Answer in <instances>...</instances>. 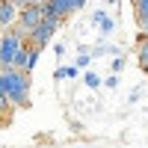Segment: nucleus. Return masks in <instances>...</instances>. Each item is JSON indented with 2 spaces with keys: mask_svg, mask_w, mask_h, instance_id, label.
Returning a JSON list of instances; mask_svg holds the SVG:
<instances>
[{
  "mask_svg": "<svg viewBox=\"0 0 148 148\" xmlns=\"http://www.w3.org/2000/svg\"><path fill=\"white\" fill-rule=\"evenodd\" d=\"M24 45H27V39L18 36L12 27L0 36V68H12V59H15V53L21 51Z\"/></svg>",
  "mask_w": 148,
  "mask_h": 148,
  "instance_id": "nucleus-3",
  "label": "nucleus"
},
{
  "mask_svg": "<svg viewBox=\"0 0 148 148\" xmlns=\"http://www.w3.org/2000/svg\"><path fill=\"white\" fill-rule=\"evenodd\" d=\"M145 74H148V68H145Z\"/></svg>",
  "mask_w": 148,
  "mask_h": 148,
  "instance_id": "nucleus-15",
  "label": "nucleus"
},
{
  "mask_svg": "<svg viewBox=\"0 0 148 148\" xmlns=\"http://www.w3.org/2000/svg\"><path fill=\"white\" fill-rule=\"evenodd\" d=\"M110 3H119V0H110Z\"/></svg>",
  "mask_w": 148,
  "mask_h": 148,
  "instance_id": "nucleus-14",
  "label": "nucleus"
},
{
  "mask_svg": "<svg viewBox=\"0 0 148 148\" xmlns=\"http://www.w3.org/2000/svg\"><path fill=\"white\" fill-rule=\"evenodd\" d=\"M133 9H136V18H148V0H133Z\"/></svg>",
  "mask_w": 148,
  "mask_h": 148,
  "instance_id": "nucleus-7",
  "label": "nucleus"
},
{
  "mask_svg": "<svg viewBox=\"0 0 148 148\" xmlns=\"http://www.w3.org/2000/svg\"><path fill=\"white\" fill-rule=\"evenodd\" d=\"M6 110H12L9 101H3V98H0V121H3V113H6Z\"/></svg>",
  "mask_w": 148,
  "mask_h": 148,
  "instance_id": "nucleus-13",
  "label": "nucleus"
},
{
  "mask_svg": "<svg viewBox=\"0 0 148 148\" xmlns=\"http://www.w3.org/2000/svg\"><path fill=\"white\" fill-rule=\"evenodd\" d=\"M0 71H3L9 107H30V74L21 68H0Z\"/></svg>",
  "mask_w": 148,
  "mask_h": 148,
  "instance_id": "nucleus-1",
  "label": "nucleus"
},
{
  "mask_svg": "<svg viewBox=\"0 0 148 148\" xmlns=\"http://www.w3.org/2000/svg\"><path fill=\"white\" fill-rule=\"evenodd\" d=\"M12 3H15V6L21 9V6H39L42 0H12Z\"/></svg>",
  "mask_w": 148,
  "mask_h": 148,
  "instance_id": "nucleus-12",
  "label": "nucleus"
},
{
  "mask_svg": "<svg viewBox=\"0 0 148 148\" xmlns=\"http://www.w3.org/2000/svg\"><path fill=\"white\" fill-rule=\"evenodd\" d=\"M18 18V6L12 0H0V30H9Z\"/></svg>",
  "mask_w": 148,
  "mask_h": 148,
  "instance_id": "nucleus-4",
  "label": "nucleus"
},
{
  "mask_svg": "<svg viewBox=\"0 0 148 148\" xmlns=\"http://www.w3.org/2000/svg\"><path fill=\"white\" fill-rule=\"evenodd\" d=\"M65 71V80H77V74H80V68L77 65H71V68H62Z\"/></svg>",
  "mask_w": 148,
  "mask_h": 148,
  "instance_id": "nucleus-10",
  "label": "nucleus"
},
{
  "mask_svg": "<svg viewBox=\"0 0 148 148\" xmlns=\"http://www.w3.org/2000/svg\"><path fill=\"white\" fill-rule=\"evenodd\" d=\"M113 30H116V24L110 21V18H104V21H101V33H113Z\"/></svg>",
  "mask_w": 148,
  "mask_h": 148,
  "instance_id": "nucleus-11",
  "label": "nucleus"
},
{
  "mask_svg": "<svg viewBox=\"0 0 148 148\" xmlns=\"http://www.w3.org/2000/svg\"><path fill=\"white\" fill-rule=\"evenodd\" d=\"M86 86H89V89H98V86H101V80H98V74H92V71H86Z\"/></svg>",
  "mask_w": 148,
  "mask_h": 148,
  "instance_id": "nucleus-8",
  "label": "nucleus"
},
{
  "mask_svg": "<svg viewBox=\"0 0 148 148\" xmlns=\"http://www.w3.org/2000/svg\"><path fill=\"white\" fill-rule=\"evenodd\" d=\"M136 56H139V65L148 68V36H142V39H139V51H136Z\"/></svg>",
  "mask_w": 148,
  "mask_h": 148,
  "instance_id": "nucleus-6",
  "label": "nucleus"
},
{
  "mask_svg": "<svg viewBox=\"0 0 148 148\" xmlns=\"http://www.w3.org/2000/svg\"><path fill=\"white\" fill-rule=\"evenodd\" d=\"M59 24H62V18H56V15H51V12H42V21L36 24V27L30 30V36H27V42L33 45V47H42L51 42V36L59 30Z\"/></svg>",
  "mask_w": 148,
  "mask_h": 148,
  "instance_id": "nucleus-2",
  "label": "nucleus"
},
{
  "mask_svg": "<svg viewBox=\"0 0 148 148\" xmlns=\"http://www.w3.org/2000/svg\"><path fill=\"white\" fill-rule=\"evenodd\" d=\"M145 36H148V33H145Z\"/></svg>",
  "mask_w": 148,
  "mask_h": 148,
  "instance_id": "nucleus-16",
  "label": "nucleus"
},
{
  "mask_svg": "<svg viewBox=\"0 0 148 148\" xmlns=\"http://www.w3.org/2000/svg\"><path fill=\"white\" fill-rule=\"evenodd\" d=\"M89 62H92L89 53H80V56H77V68H89Z\"/></svg>",
  "mask_w": 148,
  "mask_h": 148,
  "instance_id": "nucleus-9",
  "label": "nucleus"
},
{
  "mask_svg": "<svg viewBox=\"0 0 148 148\" xmlns=\"http://www.w3.org/2000/svg\"><path fill=\"white\" fill-rule=\"evenodd\" d=\"M39 53H42L39 47H33V45L27 47V62H24V71H27V74H33V68H36V62H39Z\"/></svg>",
  "mask_w": 148,
  "mask_h": 148,
  "instance_id": "nucleus-5",
  "label": "nucleus"
}]
</instances>
